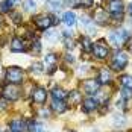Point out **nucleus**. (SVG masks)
I'll return each mask as SVG.
<instances>
[{
  "mask_svg": "<svg viewBox=\"0 0 132 132\" xmlns=\"http://www.w3.org/2000/svg\"><path fill=\"white\" fill-rule=\"evenodd\" d=\"M131 40V35L126 29H116L109 34V43L116 47H121L125 46L128 41Z\"/></svg>",
  "mask_w": 132,
  "mask_h": 132,
  "instance_id": "obj_1",
  "label": "nucleus"
},
{
  "mask_svg": "<svg viewBox=\"0 0 132 132\" xmlns=\"http://www.w3.org/2000/svg\"><path fill=\"white\" fill-rule=\"evenodd\" d=\"M35 21V26L38 27L40 30H49V27L56 24V18L53 15H47V14H41V15H37L34 18Z\"/></svg>",
  "mask_w": 132,
  "mask_h": 132,
  "instance_id": "obj_2",
  "label": "nucleus"
},
{
  "mask_svg": "<svg viewBox=\"0 0 132 132\" xmlns=\"http://www.w3.org/2000/svg\"><path fill=\"white\" fill-rule=\"evenodd\" d=\"M108 12L111 14L114 18L121 20L123 18V12H125V5L121 0H109L108 2Z\"/></svg>",
  "mask_w": 132,
  "mask_h": 132,
  "instance_id": "obj_3",
  "label": "nucleus"
},
{
  "mask_svg": "<svg viewBox=\"0 0 132 132\" xmlns=\"http://www.w3.org/2000/svg\"><path fill=\"white\" fill-rule=\"evenodd\" d=\"M23 70L18 68V67H9L6 70V80L9 84H14V85H18L23 82Z\"/></svg>",
  "mask_w": 132,
  "mask_h": 132,
  "instance_id": "obj_4",
  "label": "nucleus"
},
{
  "mask_svg": "<svg viewBox=\"0 0 132 132\" xmlns=\"http://www.w3.org/2000/svg\"><path fill=\"white\" fill-rule=\"evenodd\" d=\"M2 96L6 99V100H17L18 97H20V90L17 88V85H14V84H8L5 88H3V93H2Z\"/></svg>",
  "mask_w": 132,
  "mask_h": 132,
  "instance_id": "obj_5",
  "label": "nucleus"
},
{
  "mask_svg": "<svg viewBox=\"0 0 132 132\" xmlns=\"http://www.w3.org/2000/svg\"><path fill=\"white\" fill-rule=\"evenodd\" d=\"M126 65H128V55L125 52H117L116 56H114V59H112V68L120 71Z\"/></svg>",
  "mask_w": 132,
  "mask_h": 132,
  "instance_id": "obj_6",
  "label": "nucleus"
},
{
  "mask_svg": "<svg viewBox=\"0 0 132 132\" xmlns=\"http://www.w3.org/2000/svg\"><path fill=\"white\" fill-rule=\"evenodd\" d=\"M91 52H93V55H94V58H97V59H105L106 56H108V53H109V47L105 46L103 43H96V44H93Z\"/></svg>",
  "mask_w": 132,
  "mask_h": 132,
  "instance_id": "obj_7",
  "label": "nucleus"
},
{
  "mask_svg": "<svg viewBox=\"0 0 132 132\" xmlns=\"http://www.w3.org/2000/svg\"><path fill=\"white\" fill-rule=\"evenodd\" d=\"M46 99H47V91H46L44 88L35 87V88L32 90V100H34L35 103H44Z\"/></svg>",
  "mask_w": 132,
  "mask_h": 132,
  "instance_id": "obj_8",
  "label": "nucleus"
},
{
  "mask_svg": "<svg viewBox=\"0 0 132 132\" xmlns=\"http://www.w3.org/2000/svg\"><path fill=\"white\" fill-rule=\"evenodd\" d=\"M99 82L97 79H88L84 82V91L87 93V94H96V93L99 91Z\"/></svg>",
  "mask_w": 132,
  "mask_h": 132,
  "instance_id": "obj_9",
  "label": "nucleus"
},
{
  "mask_svg": "<svg viewBox=\"0 0 132 132\" xmlns=\"http://www.w3.org/2000/svg\"><path fill=\"white\" fill-rule=\"evenodd\" d=\"M80 23H82V29H84L85 32H88V34H94V32H96V23L93 21L90 17L84 15V17L80 18Z\"/></svg>",
  "mask_w": 132,
  "mask_h": 132,
  "instance_id": "obj_10",
  "label": "nucleus"
},
{
  "mask_svg": "<svg viewBox=\"0 0 132 132\" xmlns=\"http://www.w3.org/2000/svg\"><path fill=\"white\" fill-rule=\"evenodd\" d=\"M44 64H46L47 71H49V73H53V71L56 70V64H58V61H56V55H53V53L46 55V58H44Z\"/></svg>",
  "mask_w": 132,
  "mask_h": 132,
  "instance_id": "obj_11",
  "label": "nucleus"
},
{
  "mask_svg": "<svg viewBox=\"0 0 132 132\" xmlns=\"http://www.w3.org/2000/svg\"><path fill=\"white\" fill-rule=\"evenodd\" d=\"M11 50L15 53H21V52H26V43L21 40V38H18V37H15L11 43Z\"/></svg>",
  "mask_w": 132,
  "mask_h": 132,
  "instance_id": "obj_12",
  "label": "nucleus"
},
{
  "mask_svg": "<svg viewBox=\"0 0 132 132\" xmlns=\"http://www.w3.org/2000/svg\"><path fill=\"white\" fill-rule=\"evenodd\" d=\"M111 79H112V75H111V71H109V70L103 68V70H100V71H99L97 82H99L100 85H108V84L111 82Z\"/></svg>",
  "mask_w": 132,
  "mask_h": 132,
  "instance_id": "obj_13",
  "label": "nucleus"
},
{
  "mask_svg": "<svg viewBox=\"0 0 132 132\" xmlns=\"http://www.w3.org/2000/svg\"><path fill=\"white\" fill-rule=\"evenodd\" d=\"M108 20H109V17H108V12H106V11H96L94 18H93V21H94V23L102 24V26L108 24Z\"/></svg>",
  "mask_w": 132,
  "mask_h": 132,
  "instance_id": "obj_14",
  "label": "nucleus"
},
{
  "mask_svg": "<svg viewBox=\"0 0 132 132\" xmlns=\"http://www.w3.org/2000/svg\"><path fill=\"white\" fill-rule=\"evenodd\" d=\"M97 106H99V102H97L96 99H93V97L85 99L84 103H82L84 111H87V112H91V111H94V109H97Z\"/></svg>",
  "mask_w": 132,
  "mask_h": 132,
  "instance_id": "obj_15",
  "label": "nucleus"
},
{
  "mask_svg": "<svg viewBox=\"0 0 132 132\" xmlns=\"http://www.w3.org/2000/svg\"><path fill=\"white\" fill-rule=\"evenodd\" d=\"M67 96V93L62 90V88H59V87H55L52 90V97L53 100H64Z\"/></svg>",
  "mask_w": 132,
  "mask_h": 132,
  "instance_id": "obj_16",
  "label": "nucleus"
},
{
  "mask_svg": "<svg viewBox=\"0 0 132 132\" xmlns=\"http://www.w3.org/2000/svg\"><path fill=\"white\" fill-rule=\"evenodd\" d=\"M62 18H64V23H65L67 26H75L76 24V15H75V12H71V11L65 12Z\"/></svg>",
  "mask_w": 132,
  "mask_h": 132,
  "instance_id": "obj_17",
  "label": "nucleus"
},
{
  "mask_svg": "<svg viewBox=\"0 0 132 132\" xmlns=\"http://www.w3.org/2000/svg\"><path fill=\"white\" fill-rule=\"evenodd\" d=\"M120 84L123 85V88L132 90V76H129V75H123V76H120Z\"/></svg>",
  "mask_w": 132,
  "mask_h": 132,
  "instance_id": "obj_18",
  "label": "nucleus"
},
{
  "mask_svg": "<svg viewBox=\"0 0 132 132\" xmlns=\"http://www.w3.org/2000/svg\"><path fill=\"white\" fill-rule=\"evenodd\" d=\"M11 129L15 132H21L23 129H24V123H23V120L20 119H15L11 121Z\"/></svg>",
  "mask_w": 132,
  "mask_h": 132,
  "instance_id": "obj_19",
  "label": "nucleus"
},
{
  "mask_svg": "<svg viewBox=\"0 0 132 132\" xmlns=\"http://www.w3.org/2000/svg\"><path fill=\"white\" fill-rule=\"evenodd\" d=\"M52 108H53V111H56V112H64L67 106L64 103V100H53Z\"/></svg>",
  "mask_w": 132,
  "mask_h": 132,
  "instance_id": "obj_20",
  "label": "nucleus"
},
{
  "mask_svg": "<svg viewBox=\"0 0 132 132\" xmlns=\"http://www.w3.org/2000/svg\"><path fill=\"white\" fill-rule=\"evenodd\" d=\"M68 99H70V103L71 105H76V103H79L80 100H82V96H80L79 91H71L68 94Z\"/></svg>",
  "mask_w": 132,
  "mask_h": 132,
  "instance_id": "obj_21",
  "label": "nucleus"
},
{
  "mask_svg": "<svg viewBox=\"0 0 132 132\" xmlns=\"http://www.w3.org/2000/svg\"><path fill=\"white\" fill-rule=\"evenodd\" d=\"M80 44H82V49H84L85 52H90L93 49V43L88 37H82V38H80Z\"/></svg>",
  "mask_w": 132,
  "mask_h": 132,
  "instance_id": "obj_22",
  "label": "nucleus"
},
{
  "mask_svg": "<svg viewBox=\"0 0 132 132\" xmlns=\"http://www.w3.org/2000/svg\"><path fill=\"white\" fill-rule=\"evenodd\" d=\"M14 3L11 2V0H3L2 3H0V11L2 12H9L11 9H12Z\"/></svg>",
  "mask_w": 132,
  "mask_h": 132,
  "instance_id": "obj_23",
  "label": "nucleus"
},
{
  "mask_svg": "<svg viewBox=\"0 0 132 132\" xmlns=\"http://www.w3.org/2000/svg\"><path fill=\"white\" fill-rule=\"evenodd\" d=\"M62 3H64L62 0H49V6L53 11H59L62 8Z\"/></svg>",
  "mask_w": 132,
  "mask_h": 132,
  "instance_id": "obj_24",
  "label": "nucleus"
},
{
  "mask_svg": "<svg viewBox=\"0 0 132 132\" xmlns=\"http://www.w3.org/2000/svg\"><path fill=\"white\" fill-rule=\"evenodd\" d=\"M23 6H24L26 11H30V12L37 9V3H35V0H24V2H23Z\"/></svg>",
  "mask_w": 132,
  "mask_h": 132,
  "instance_id": "obj_25",
  "label": "nucleus"
},
{
  "mask_svg": "<svg viewBox=\"0 0 132 132\" xmlns=\"http://www.w3.org/2000/svg\"><path fill=\"white\" fill-rule=\"evenodd\" d=\"M56 35H58L56 30H47V32H46V38L50 41V43H55V41H56V38H58Z\"/></svg>",
  "mask_w": 132,
  "mask_h": 132,
  "instance_id": "obj_26",
  "label": "nucleus"
},
{
  "mask_svg": "<svg viewBox=\"0 0 132 132\" xmlns=\"http://www.w3.org/2000/svg\"><path fill=\"white\" fill-rule=\"evenodd\" d=\"M41 71H43V65H41L40 62H35V64L32 65V73H37V75H40Z\"/></svg>",
  "mask_w": 132,
  "mask_h": 132,
  "instance_id": "obj_27",
  "label": "nucleus"
},
{
  "mask_svg": "<svg viewBox=\"0 0 132 132\" xmlns=\"http://www.w3.org/2000/svg\"><path fill=\"white\" fill-rule=\"evenodd\" d=\"M65 3L71 8H80V0H65Z\"/></svg>",
  "mask_w": 132,
  "mask_h": 132,
  "instance_id": "obj_28",
  "label": "nucleus"
},
{
  "mask_svg": "<svg viewBox=\"0 0 132 132\" xmlns=\"http://www.w3.org/2000/svg\"><path fill=\"white\" fill-rule=\"evenodd\" d=\"M64 44H65V49H68V50H73V47H75V43H73L71 38H65Z\"/></svg>",
  "mask_w": 132,
  "mask_h": 132,
  "instance_id": "obj_29",
  "label": "nucleus"
},
{
  "mask_svg": "<svg viewBox=\"0 0 132 132\" xmlns=\"http://www.w3.org/2000/svg\"><path fill=\"white\" fill-rule=\"evenodd\" d=\"M93 3V0H80V8H91Z\"/></svg>",
  "mask_w": 132,
  "mask_h": 132,
  "instance_id": "obj_30",
  "label": "nucleus"
},
{
  "mask_svg": "<svg viewBox=\"0 0 132 132\" xmlns=\"http://www.w3.org/2000/svg\"><path fill=\"white\" fill-rule=\"evenodd\" d=\"M32 49H34V52H40L41 50V44H40V41L37 40V41H34V44H32Z\"/></svg>",
  "mask_w": 132,
  "mask_h": 132,
  "instance_id": "obj_31",
  "label": "nucleus"
},
{
  "mask_svg": "<svg viewBox=\"0 0 132 132\" xmlns=\"http://www.w3.org/2000/svg\"><path fill=\"white\" fill-rule=\"evenodd\" d=\"M12 18L15 20V23H20V20H21V15H20L18 12H14V14H12Z\"/></svg>",
  "mask_w": 132,
  "mask_h": 132,
  "instance_id": "obj_32",
  "label": "nucleus"
},
{
  "mask_svg": "<svg viewBox=\"0 0 132 132\" xmlns=\"http://www.w3.org/2000/svg\"><path fill=\"white\" fill-rule=\"evenodd\" d=\"M65 61H67V62H71V64H73V62H75V58H73V56H70V55H67V56H65Z\"/></svg>",
  "mask_w": 132,
  "mask_h": 132,
  "instance_id": "obj_33",
  "label": "nucleus"
},
{
  "mask_svg": "<svg viewBox=\"0 0 132 132\" xmlns=\"http://www.w3.org/2000/svg\"><path fill=\"white\" fill-rule=\"evenodd\" d=\"M126 12H128V14L132 17V3H129V5H128V8H126Z\"/></svg>",
  "mask_w": 132,
  "mask_h": 132,
  "instance_id": "obj_34",
  "label": "nucleus"
},
{
  "mask_svg": "<svg viewBox=\"0 0 132 132\" xmlns=\"http://www.w3.org/2000/svg\"><path fill=\"white\" fill-rule=\"evenodd\" d=\"M129 52H131V53H132V40H131V41H129Z\"/></svg>",
  "mask_w": 132,
  "mask_h": 132,
  "instance_id": "obj_35",
  "label": "nucleus"
},
{
  "mask_svg": "<svg viewBox=\"0 0 132 132\" xmlns=\"http://www.w3.org/2000/svg\"><path fill=\"white\" fill-rule=\"evenodd\" d=\"M11 2H12L14 5H15V3H18V2H20V0H11Z\"/></svg>",
  "mask_w": 132,
  "mask_h": 132,
  "instance_id": "obj_36",
  "label": "nucleus"
},
{
  "mask_svg": "<svg viewBox=\"0 0 132 132\" xmlns=\"http://www.w3.org/2000/svg\"><path fill=\"white\" fill-rule=\"evenodd\" d=\"M131 27H132V18H131Z\"/></svg>",
  "mask_w": 132,
  "mask_h": 132,
  "instance_id": "obj_37",
  "label": "nucleus"
},
{
  "mask_svg": "<svg viewBox=\"0 0 132 132\" xmlns=\"http://www.w3.org/2000/svg\"><path fill=\"white\" fill-rule=\"evenodd\" d=\"M9 132H15V131H12V129H11V131H9Z\"/></svg>",
  "mask_w": 132,
  "mask_h": 132,
  "instance_id": "obj_38",
  "label": "nucleus"
},
{
  "mask_svg": "<svg viewBox=\"0 0 132 132\" xmlns=\"http://www.w3.org/2000/svg\"><path fill=\"white\" fill-rule=\"evenodd\" d=\"M0 23H2V18H0Z\"/></svg>",
  "mask_w": 132,
  "mask_h": 132,
  "instance_id": "obj_39",
  "label": "nucleus"
}]
</instances>
